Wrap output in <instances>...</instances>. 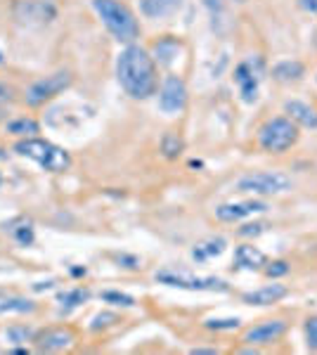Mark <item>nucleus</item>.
<instances>
[{
	"label": "nucleus",
	"instance_id": "obj_9",
	"mask_svg": "<svg viewBox=\"0 0 317 355\" xmlns=\"http://www.w3.org/2000/svg\"><path fill=\"white\" fill-rule=\"evenodd\" d=\"M187 85L178 73H169L159 85V110L169 116L182 114L187 107Z\"/></svg>",
	"mask_w": 317,
	"mask_h": 355
},
{
	"label": "nucleus",
	"instance_id": "obj_1",
	"mask_svg": "<svg viewBox=\"0 0 317 355\" xmlns=\"http://www.w3.org/2000/svg\"><path fill=\"white\" fill-rule=\"evenodd\" d=\"M119 85L132 100H147L159 90V69L149 50L130 43L117 57Z\"/></svg>",
	"mask_w": 317,
	"mask_h": 355
},
{
	"label": "nucleus",
	"instance_id": "obj_2",
	"mask_svg": "<svg viewBox=\"0 0 317 355\" xmlns=\"http://www.w3.org/2000/svg\"><path fill=\"white\" fill-rule=\"evenodd\" d=\"M93 10L119 43L130 45L140 36V21H137L135 12L121 0H93Z\"/></svg>",
	"mask_w": 317,
	"mask_h": 355
},
{
	"label": "nucleus",
	"instance_id": "obj_16",
	"mask_svg": "<svg viewBox=\"0 0 317 355\" xmlns=\"http://www.w3.org/2000/svg\"><path fill=\"white\" fill-rule=\"evenodd\" d=\"M180 53H182V43L173 36H164L152 45V53L149 55H152V60L157 62L159 67H171Z\"/></svg>",
	"mask_w": 317,
	"mask_h": 355
},
{
	"label": "nucleus",
	"instance_id": "obj_33",
	"mask_svg": "<svg viewBox=\"0 0 317 355\" xmlns=\"http://www.w3.org/2000/svg\"><path fill=\"white\" fill-rule=\"evenodd\" d=\"M117 263L123 268H128V270H137V268H140V259H137V256H128V254H119Z\"/></svg>",
	"mask_w": 317,
	"mask_h": 355
},
{
	"label": "nucleus",
	"instance_id": "obj_12",
	"mask_svg": "<svg viewBox=\"0 0 317 355\" xmlns=\"http://www.w3.org/2000/svg\"><path fill=\"white\" fill-rule=\"evenodd\" d=\"M234 83L239 88V95H241V102L246 105H253L258 100V88H261V69L253 67L251 60L246 62H239L234 67Z\"/></svg>",
	"mask_w": 317,
	"mask_h": 355
},
{
	"label": "nucleus",
	"instance_id": "obj_3",
	"mask_svg": "<svg viewBox=\"0 0 317 355\" xmlns=\"http://www.w3.org/2000/svg\"><path fill=\"white\" fill-rule=\"evenodd\" d=\"M15 152L19 157H26L31 162H36L43 171H50V173H65L71 166V157H69L67 150L53 145L48 140H40V137H24L15 145Z\"/></svg>",
	"mask_w": 317,
	"mask_h": 355
},
{
	"label": "nucleus",
	"instance_id": "obj_23",
	"mask_svg": "<svg viewBox=\"0 0 317 355\" xmlns=\"http://www.w3.org/2000/svg\"><path fill=\"white\" fill-rule=\"evenodd\" d=\"M90 299V291L83 289V287H76V289H69V291H62L60 296H57V303H60V311L62 313H69L74 311V308L83 306L85 301Z\"/></svg>",
	"mask_w": 317,
	"mask_h": 355
},
{
	"label": "nucleus",
	"instance_id": "obj_15",
	"mask_svg": "<svg viewBox=\"0 0 317 355\" xmlns=\"http://www.w3.org/2000/svg\"><path fill=\"white\" fill-rule=\"evenodd\" d=\"M286 294H289V289H286L284 284H265L261 289L241 294V301H244L246 306H275V303H280Z\"/></svg>",
	"mask_w": 317,
	"mask_h": 355
},
{
	"label": "nucleus",
	"instance_id": "obj_35",
	"mask_svg": "<svg viewBox=\"0 0 317 355\" xmlns=\"http://www.w3.org/2000/svg\"><path fill=\"white\" fill-rule=\"evenodd\" d=\"M296 3H298V8H301L303 12L317 17V0H296Z\"/></svg>",
	"mask_w": 317,
	"mask_h": 355
},
{
	"label": "nucleus",
	"instance_id": "obj_38",
	"mask_svg": "<svg viewBox=\"0 0 317 355\" xmlns=\"http://www.w3.org/2000/svg\"><path fill=\"white\" fill-rule=\"evenodd\" d=\"M3 159H5V154H3V150H0V162H3Z\"/></svg>",
	"mask_w": 317,
	"mask_h": 355
},
{
	"label": "nucleus",
	"instance_id": "obj_32",
	"mask_svg": "<svg viewBox=\"0 0 317 355\" xmlns=\"http://www.w3.org/2000/svg\"><path fill=\"white\" fill-rule=\"evenodd\" d=\"M265 227H268V223H263V220L246 223V225L239 227V237H258V234L265 232Z\"/></svg>",
	"mask_w": 317,
	"mask_h": 355
},
{
	"label": "nucleus",
	"instance_id": "obj_21",
	"mask_svg": "<svg viewBox=\"0 0 317 355\" xmlns=\"http://www.w3.org/2000/svg\"><path fill=\"white\" fill-rule=\"evenodd\" d=\"M228 249V242H225V237H209L204 239V242H199L197 246L192 249V259L197 263H206L209 259H216V256H221L223 251Z\"/></svg>",
	"mask_w": 317,
	"mask_h": 355
},
{
	"label": "nucleus",
	"instance_id": "obj_7",
	"mask_svg": "<svg viewBox=\"0 0 317 355\" xmlns=\"http://www.w3.org/2000/svg\"><path fill=\"white\" fill-rule=\"evenodd\" d=\"M71 81H74L71 71H55V73H50V76L38 78L36 83L28 85L26 97H24L26 105L28 107L45 105V102H50L53 97H57L60 93H65L69 85H71Z\"/></svg>",
	"mask_w": 317,
	"mask_h": 355
},
{
	"label": "nucleus",
	"instance_id": "obj_31",
	"mask_svg": "<svg viewBox=\"0 0 317 355\" xmlns=\"http://www.w3.org/2000/svg\"><path fill=\"white\" fill-rule=\"evenodd\" d=\"M117 322H119V315L117 313H100V315H95V320H93V324H90V329L100 331V329L112 327V324H117Z\"/></svg>",
	"mask_w": 317,
	"mask_h": 355
},
{
	"label": "nucleus",
	"instance_id": "obj_11",
	"mask_svg": "<svg viewBox=\"0 0 317 355\" xmlns=\"http://www.w3.org/2000/svg\"><path fill=\"white\" fill-rule=\"evenodd\" d=\"M76 341V331L71 327H48L43 331H38L33 336V343H36V351L40 353H60L67 351V348L74 346Z\"/></svg>",
	"mask_w": 317,
	"mask_h": 355
},
{
	"label": "nucleus",
	"instance_id": "obj_20",
	"mask_svg": "<svg viewBox=\"0 0 317 355\" xmlns=\"http://www.w3.org/2000/svg\"><path fill=\"white\" fill-rule=\"evenodd\" d=\"M36 311V303L19 294H5L0 291V315H28Z\"/></svg>",
	"mask_w": 317,
	"mask_h": 355
},
{
	"label": "nucleus",
	"instance_id": "obj_8",
	"mask_svg": "<svg viewBox=\"0 0 317 355\" xmlns=\"http://www.w3.org/2000/svg\"><path fill=\"white\" fill-rule=\"evenodd\" d=\"M12 15L24 26H45L57 17L53 0H15Z\"/></svg>",
	"mask_w": 317,
	"mask_h": 355
},
{
	"label": "nucleus",
	"instance_id": "obj_13",
	"mask_svg": "<svg viewBox=\"0 0 317 355\" xmlns=\"http://www.w3.org/2000/svg\"><path fill=\"white\" fill-rule=\"evenodd\" d=\"M268 211V204L261 199H246V202H228L216 206V218L221 223H239L244 218H251L256 214Z\"/></svg>",
	"mask_w": 317,
	"mask_h": 355
},
{
	"label": "nucleus",
	"instance_id": "obj_30",
	"mask_svg": "<svg viewBox=\"0 0 317 355\" xmlns=\"http://www.w3.org/2000/svg\"><path fill=\"white\" fill-rule=\"evenodd\" d=\"M303 331H305V343H308V351L317 353V315L305 320Z\"/></svg>",
	"mask_w": 317,
	"mask_h": 355
},
{
	"label": "nucleus",
	"instance_id": "obj_18",
	"mask_svg": "<svg viewBox=\"0 0 317 355\" xmlns=\"http://www.w3.org/2000/svg\"><path fill=\"white\" fill-rule=\"evenodd\" d=\"M182 8V0H140V12L147 19H166Z\"/></svg>",
	"mask_w": 317,
	"mask_h": 355
},
{
	"label": "nucleus",
	"instance_id": "obj_25",
	"mask_svg": "<svg viewBox=\"0 0 317 355\" xmlns=\"http://www.w3.org/2000/svg\"><path fill=\"white\" fill-rule=\"evenodd\" d=\"M185 150V142H182L180 135L175 133H166L164 140H161V152H164L166 159H178Z\"/></svg>",
	"mask_w": 317,
	"mask_h": 355
},
{
	"label": "nucleus",
	"instance_id": "obj_27",
	"mask_svg": "<svg viewBox=\"0 0 317 355\" xmlns=\"http://www.w3.org/2000/svg\"><path fill=\"white\" fill-rule=\"evenodd\" d=\"M100 299L105 303H112V306H121V308H132V306H135V299H132L130 294H123V291H117V289L102 291Z\"/></svg>",
	"mask_w": 317,
	"mask_h": 355
},
{
	"label": "nucleus",
	"instance_id": "obj_37",
	"mask_svg": "<svg viewBox=\"0 0 317 355\" xmlns=\"http://www.w3.org/2000/svg\"><path fill=\"white\" fill-rule=\"evenodd\" d=\"M85 272H88L85 268H71V275H74V277H85Z\"/></svg>",
	"mask_w": 317,
	"mask_h": 355
},
{
	"label": "nucleus",
	"instance_id": "obj_14",
	"mask_svg": "<svg viewBox=\"0 0 317 355\" xmlns=\"http://www.w3.org/2000/svg\"><path fill=\"white\" fill-rule=\"evenodd\" d=\"M284 114L291 119L298 128H308V130H317V110L313 105L303 100H286L284 102Z\"/></svg>",
	"mask_w": 317,
	"mask_h": 355
},
{
	"label": "nucleus",
	"instance_id": "obj_29",
	"mask_svg": "<svg viewBox=\"0 0 317 355\" xmlns=\"http://www.w3.org/2000/svg\"><path fill=\"white\" fill-rule=\"evenodd\" d=\"M239 322H241L239 318H211L204 322V327L213 331H228V329H237Z\"/></svg>",
	"mask_w": 317,
	"mask_h": 355
},
{
	"label": "nucleus",
	"instance_id": "obj_19",
	"mask_svg": "<svg viewBox=\"0 0 317 355\" xmlns=\"http://www.w3.org/2000/svg\"><path fill=\"white\" fill-rule=\"evenodd\" d=\"M305 76V64L298 60H282L273 67V78L277 83H298Z\"/></svg>",
	"mask_w": 317,
	"mask_h": 355
},
{
	"label": "nucleus",
	"instance_id": "obj_22",
	"mask_svg": "<svg viewBox=\"0 0 317 355\" xmlns=\"http://www.w3.org/2000/svg\"><path fill=\"white\" fill-rule=\"evenodd\" d=\"M5 230L10 232V237L15 239L19 246H31L36 242V234H33V223L28 218H17L5 225Z\"/></svg>",
	"mask_w": 317,
	"mask_h": 355
},
{
	"label": "nucleus",
	"instance_id": "obj_6",
	"mask_svg": "<svg viewBox=\"0 0 317 355\" xmlns=\"http://www.w3.org/2000/svg\"><path fill=\"white\" fill-rule=\"evenodd\" d=\"M157 282L173 289H187V291H228L230 284L221 277H197L189 272L178 270H161L157 272Z\"/></svg>",
	"mask_w": 317,
	"mask_h": 355
},
{
	"label": "nucleus",
	"instance_id": "obj_17",
	"mask_svg": "<svg viewBox=\"0 0 317 355\" xmlns=\"http://www.w3.org/2000/svg\"><path fill=\"white\" fill-rule=\"evenodd\" d=\"M265 263H268V256L263 254L261 249H256V246L251 244H241L234 249V266L239 268V270H263Z\"/></svg>",
	"mask_w": 317,
	"mask_h": 355
},
{
	"label": "nucleus",
	"instance_id": "obj_10",
	"mask_svg": "<svg viewBox=\"0 0 317 355\" xmlns=\"http://www.w3.org/2000/svg\"><path fill=\"white\" fill-rule=\"evenodd\" d=\"M286 329H289L286 320L270 318V320H263V322H258L246 329L244 336H241V341H244L246 346H273V343H277L282 336L286 334Z\"/></svg>",
	"mask_w": 317,
	"mask_h": 355
},
{
	"label": "nucleus",
	"instance_id": "obj_36",
	"mask_svg": "<svg viewBox=\"0 0 317 355\" xmlns=\"http://www.w3.org/2000/svg\"><path fill=\"white\" fill-rule=\"evenodd\" d=\"M189 353L192 355H218L216 348H192Z\"/></svg>",
	"mask_w": 317,
	"mask_h": 355
},
{
	"label": "nucleus",
	"instance_id": "obj_34",
	"mask_svg": "<svg viewBox=\"0 0 317 355\" xmlns=\"http://www.w3.org/2000/svg\"><path fill=\"white\" fill-rule=\"evenodd\" d=\"M15 93H17V90L12 88V85H8V83H0V105H5V102L15 100Z\"/></svg>",
	"mask_w": 317,
	"mask_h": 355
},
{
	"label": "nucleus",
	"instance_id": "obj_4",
	"mask_svg": "<svg viewBox=\"0 0 317 355\" xmlns=\"http://www.w3.org/2000/svg\"><path fill=\"white\" fill-rule=\"evenodd\" d=\"M301 137V128L289 116H273L258 128V147L268 154L289 152Z\"/></svg>",
	"mask_w": 317,
	"mask_h": 355
},
{
	"label": "nucleus",
	"instance_id": "obj_39",
	"mask_svg": "<svg viewBox=\"0 0 317 355\" xmlns=\"http://www.w3.org/2000/svg\"><path fill=\"white\" fill-rule=\"evenodd\" d=\"M234 3H246V0H234Z\"/></svg>",
	"mask_w": 317,
	"mask_h": 355
},
{
	"label": "nucleus",
	"instance_id": "obj_28",
	"mask_svg": "<svg viewBox=\"0 0 317 355\" xmlns=\"http://www.w3.org/2000/svg\"><path fill=\"white\" fill-rule=\"evenodd\" d=\"M289 270H291V266H289V261H284V259L268 261V263H265V268H263V272L268 275L270 279H280V277H284V275H289Z\"/></svg>",
	"mask_w": 317,
	"mask_h": 355
},
{
	"label": "nucleus",
	"instance_id": "obj_26",
	"mask_svg": "<svg viewBox=\"0 0 317 355\" xmlns=\"http://www.w3.org/2000/svg\"><path fill=\"white\" fill-rule=\"evenodd\" d=\"M33 336H36V331L31 327H24V324H12V327L5 329V339H8V343H15V346L33 341Z\"/></svg>",
	"mask_w": 317,
	"mask_h": 355
},
{
	"label": "nucleus",
	"instance_id": "obj_24",
	"mask_svg": "<svg viewBox=\"0 0 317 355\" xmlns=\"http://www.w3.org/2000/svg\"><path fill=\"white\" fill-rule=\"evenodd\" d=\"M38 130H40V125L36 119H31V116H22L8 123V133H12L17 137H33Z\"/></svg>",
	"mask_w": 317,
	"mask_h": 355
},
{
	"label": "nucleus",
	"instance_id": "obj_5",
	"mask_svg": "<svg viewBox=\"0 0 317 355\" xmlns=\"http://www.w3.org/2000/svg\"><path fill=\"white\" fill-rule=\"evenodd\" d=\"M293 180L282 171H256L246 173L237 180V192L256 194V197H277V194L289 192Z\"/></svg>",
	"mask_w": 317,
	"mask_h": 355
}]
</instances>
